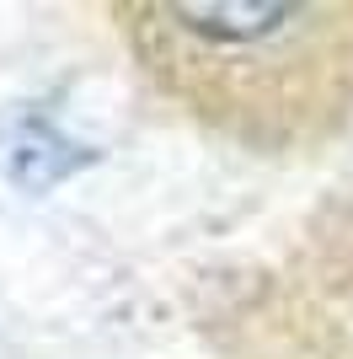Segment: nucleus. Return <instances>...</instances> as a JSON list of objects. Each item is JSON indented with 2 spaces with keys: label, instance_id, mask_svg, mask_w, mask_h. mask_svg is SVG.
I'll return each instance as SVG.
<instances>
[]
</instances>
